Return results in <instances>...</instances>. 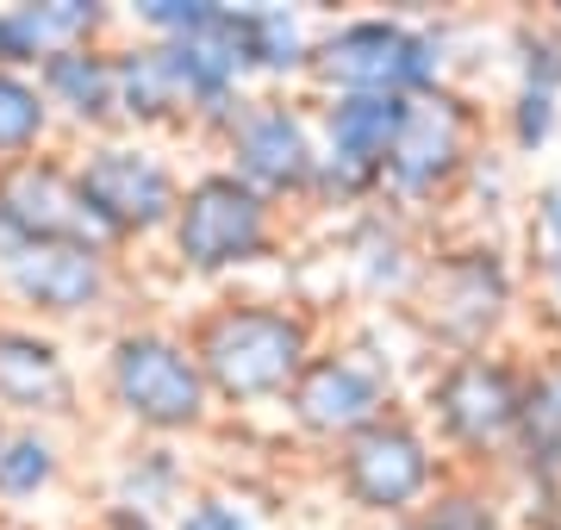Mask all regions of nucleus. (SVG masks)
Returning a JSON list of instances; mask_svg holds the SVG:
<instances>
[{"label":"nucleus","instance_id":"nucleus-10","mask_svg":"<svg viewBox=\"0 0 561 530\" xmlns=\"http://www.w3.org/2000/svg\"><path fill=\"white\" fill-rule=\"evenodd\" d=\"M474 131H481V113L449 82L419 94V101H405L400 138H393V150H387V163H381V194L393 206H405V212L443 200L468 175V163L481 157Z\"/></svg>","mask_w":561,"mask_h":530},{"label":"nucleus","instance_id":"nucleus-26","mask_svg":"<svg viewBox=\"0 0 561 530\" xmlns=\"http://www.w3.org/2000/svg\"><path fill=\"white\" fill-rule=\"evenodd\" d=\"M561 125V94H537V88H518L512 106H505V138L518 157H542L549 138H556Z\"/></svg>","mask_w":561,"mask_h":530},{"label":"nucleus","instance_id":"nucleus-12","mask_svg":"<svg viewBox=\"0 0 561 530\" xmlns=\"http://www.w3.org/2000/svg\"><path fill=\"white\" fill-rule=\"evenodd\" d=\"M387 412H393V368L356 344L312 349V362L287 388V418H294V430L312 437V443H331V449L350 443L356 430H368Z\"/></svg>","mask_w":561,"mask_h":530},{"label":"nucleus","instance_id":"nucleus-5","mask_svg":"<svg viewBox=\"0 0 561 530\" xmlns=\"http://www.w3.org/2000/svg\"><path fill=\"white\" fill-rule=\"evenodd\" d=\"M169 256L181 275H238L280 250V206H268L256 187H243L231 169H201L181 182L175 219H169Z\"/></svg>","mask_w":561,"mask_h":530},{"label":"nucleus","instance_id":"nucleus-22","mask_svg":"<svg viewBox=\"0 0 561 530\" xmlns=\"http://www.w3.org/2000/svg\"><path fill=\"white\" fill-rule=\"evenodd\" d=\"M50 138H57V119H50V106L38 94V76L0 69V169L50 150Z\"/></svg>","mask_w":561,"mask_h":530},{"label":"nucleus","instance_id":"nucleus-16","mask_svg":"<svg viewBox=\"0 0 561 530\" xmlns=\"http://www.w3.org/2000/svg\"><path fill=\"white\" fill-rule=\"evenodd\" d=\"M38 94L50 106V119L69 125L81 143L113 138L119 131V62H113V44H81V50L50 57L38 69Z\"/></svg>","mask_w":561,"mask_h":530},{"label":"nucleus","instance_id":"nucleus-1","mask_svg":"<svg viewBox=\"0 0 561 530\" xmlns=\"http://www.w3.org/2000/svg\"><path fill=\"white\" fill-rule=\"evenodd\" d=\"M187 349L213 388V406H268L287 400L294 375L312 362L319 325L294 300L243 293V300H213L187 325Z\"/></svg>","mask_w":561,"mask_h":530},{"label":"nucleus","instance_id":"nucleus-19","mask_svg":"<svg viewBox=\"0 0 561 530\" xmlns=\"http://www.w3.org/2000/svg\"><path fill=\"white\" fill-rule=\"evenodd\" d=\"M187 493L194 487H187V462H181V449L175 443H150V437H131V443L119 449L113 474H106V506L138 511V518H157V525L175 518Z\"/></svg>","mask_w":561,"mask_h":530},{"label":"nucleus","instance_id":"nucleus-23","mask_svg":"<svg viewBox=\"0 0 561 530\" xmlns=\"http://www.w3.org/2000/svg\"><path fill=\"white\" fill-rule=\"evenodd\" d=\"M243 38H250V76H306L312 32L294 7H243Z\"/></svg>","mask_w":561,"mask_h":530},{"label":"nucleus","instance_id":"nucleus-17","mask_svg":"<svg viewBox=\"0 0 561 530\" xmlns=\"http://www.w3.org/2000/svg\"><path fill=\"white\" fill-rule=\"evenodd\" d=\"M119 62V131L144 138V131H187L194 106H187V82L175 69V50L162 38H125L113 44Z\"/></svg>","mask_w":561,"mask_h":530},{"label":"nucleus","instance_id":"nucleus-3","mask_svg":"<svg viewBox=\"0 0 561 530\" xmlns=\"http://www.w3.org/2000/svg\"><path fill=\"white\" fill-rule=\"evenodd\" d=\"M449 69V38L443 25L393 20V13H362L312 38L306 76L331 94H393V101H419L443 88Z\"/></svg>","mask_w":561,"mask_h":530},{"label":"nucleus","instance_id":"nucleus-11","mask_svg":"<svg viewBox=\"0 0 561 530\" xmlns=\"http://www.w3.org/2000/svg\"><path fill=\"white\" fill-rule=\"evenodd\" d=\"M0 293L32 325H88L119 300V256L81 238L25 244L13 263H0Z\"/></svg>","mask_w":561,"mask_h":530},{"label":"nucleus","instance_id":"nucleus-6","mask_svg":"<svg viewBox=\"0 0 561 530\" xmlns=\"http://www.w3.org/2000/svg\"><path fill=\"white\" fill-rule=\"evenodd\" d=\"M524 375L530 362H512L505 349H474V356H443L437 375L424 381V418L443 449H456L468 469L512 456L524 412Z\"/></svg>","mask_w":561,"mask_h":530},{"label":"nucleus","instance_id":"nucleus-30","mask_svg":"<svg viewBox=\"0 0 561 530\" xmlns=\"http://www.w3.org/2000/svg\"><path fill=\"white\" fill-rule=\"evenodd\" d=\"M20 250H25V238H20V231H13V219L0 212V263H13Z\"/></svg>","mask_w":561,"mask_h":530},{"label":"nucleus","instance_id":"nucleus-29","mask_svg":"<svg viewBox=\"0 0 561 530\" xmlns=\"http://www.w3.org/2000/svg\"><path fill=\"white\" fill-rule=\"evenodd\" d=\"M88 530H169V525H157V518H138V511H119V506H101Z\"/></svg>","mask_w":561,"mask_h":530},{"label":"nucleus","instance_id":"nucleus-4","mask_svg":"<svg viewBox=\"0 0 561 530\" xmlns=\"http://www.w3.org/2000/svg\"><path fill=\"white\" fill-rule=\"evenodd\" d=\"M69 169H76L81 206L94 219V238L113 256H125L131 244L169 231L175 200H181V169L150 138H131V131L88 138L69 150Z\"/></svg>","mask_w":561,"mask_h":530},{"label":"nucleus","instance_id":"nucleus-15","mask_svg":"<svg viewBox=\"0 0 561 530\" xmlns=\"http://www.w3.org/2000/svg\"><path fill=\"white\" fill-rule=\"evenodd\" d=\"M119 13L101 0H13L0 7V69L38 76L50 57L81 44H113Z\"/></svg>","mask_w":561,"mask_h":530},{"label":"nucleus","instance_id":"nucleus-7","mask_svg":"<svg viewBox=\"0 0 561 530\" xmlns=\"http://www.w3.org/2000/svg\"><path fill=\"white\" fill-rule=\"evenodd\" d=\"M512 307H518V281H512V263L500 244L437 250V256H424L419 287H412V312H419L424 337L449 356L493 349Z\"/></svg>","mask_w":561,"mask_h":530},{"label":"nucleus","instance_id":"nucleus-20","mask_svg":"<svg viewBox=\"0 0 561 530\" xmlns=\"http://www.w3.org/2000/svg\"><path fill=\"white\" fill-rule=\"evenodd\" d=\"M350 268H356V281L368 293H381V300H412V287H419V268L424 256L412 250V231L393 206H368L350 231Z\"/></svg>","mask_w":561,"mask_h":530},{"label":"nucleus","instance_id":"nucleus-33","mask_svg":"<svg viewBox=\"0 0 561 530\" xmlns=\"http://www.w3.org/2000/svg\"><path fill=\"white\" fill-rule=\"evenodd\" d=\"M0 430H7V418H0Z\"/></svg>","mask_w":561,"mask_h":530},{"label":"nucleus","instance_id":"nucleus-14","mask_svg":"<svg viewBox=\"0 0 561 530\" xmlns=\"http://www.w3.org/2000/svg\"><path fill=\"white\" fill-rule=\"evenodd\" d=\"M0 212L13 219V231H20L25 244H57V238L101 244V238H94V219H88V206H81L69 150H38V157H25V163L0 169Z\"/></svg>","mask_w":561,"mask_h":530},{"label":"nucleus","instance_id":"nucleus-21","mask_svg":"<svg viewBox=\"0 0 561 530\" xmlns=\"http://www.w3.org/2000/svg\"><path fill=\"white\" fill-rule=\"evenodd\" d=\"M69 474V449L44 425H7L0 430V511H25L50 499Z\"/></svg>","mask_w":561,"mask_h":530},{"label":"nucleus","instance_id":"nucleus-13","mask_svg":"<svg viewBox=\"0 0 561 530\" xmlns=\"http://www.w3.org/2000/svg\"><path fill=\"white\" fill-rule=\"evenodd\" d=\"M0 418L62 430L81 418V375L57 331L32 319H0Z\"/></svg>","mask_w":561,"mask_h":530},{"label":"nucleus","instance_id":"nucleus-8","mask_svg":"<svg viewBox=\"0 0 561 530\" xmlns=\"http://www.w3.org/2000/svg\"><path fill=\"white\" fill-rule=\"evenodd\" d=\"M331 481L362 518L375 525H400V518H419L424 499L443 487V456L431 443V430L412 418V412H387L368 430H356L350 443H337V462H331Z\"/></svg>","mask_w":561,"mask_h":530},{"label":"nucleus","instance_id":"nucleus-32","mask_svg":"<svg viewBox=\"0 0 561 530\" xmlns=\"http://www.w3.org/2000/svg\"><path fill=\"white\" fill-rule=\"evenodd\" d=\"M375 530H424L419 518H400V525H375Z\"/></svg>","mask_w":561,"mask_h":530},{"label":"nucleus","instance_id":"nucleus-28","mask_svg":"<svg viewBox=\"0 0 561 530\" xmlns=\"http://www.w3.org/2000/svg\"><path fill=\"white\" fill-rule=\"evenodd\" d=\"M219 13V0H138L131 7V25H138V38H187V32H201L206 20Z\"/></svg>","mask_w":561,"mask_h":530},{"label":"nucleus","instance_id":"nucleus-2","mask_svg":"<svg viewBox=\"0 0 561 530\" xmlns=\"http://www.w3.org/2000/svg\"><path fill=\"white\" fill-rule=\"evenodd\" d=\"M101 406L150 443H175L213 425V388L187 349V331L157 319L113 331L101 356Z\"/></svg>","mask_w":561,"mask_h":530},{"label":"nucleus","instance_id":"nucleus-9","mask_svg":"<svg viewBox=\"0 0 561 530\" xmlns=\"http://www.w3.org/2000/svg\"><path fill=\"white\" fill-rule=\"evenodd\" d=\"M219 169L256 187L268 206H312L319 194V125L280 94H243L219 138Z\"/></svg>","mask_w":561,"mask_h":530},{"label":"nucleus","instance_id":"nucleus-27","mask_svg":"<svg viewBox=\"0 0 561 530\" xmlns=\"http://www.w3.org/2000/svg\"><path fill=\"white\" fill-rule=\"evenodd\" d=\"M169 530H268L256 506H243L238 493L219 487H194L181 499V511L169 518Z\"/></svg>","mask_w":561,"mask_h":530},{"label":"nucleus","instance_id":"nucleus-24","mask_svg":"<svg viewBox=\"0 0 561 530\" xmlns=\"http://www.w3.org/2000/svg\"><path fill=\"white\" fill-rule=\"evenodd\" d=\"M424 530H512V518H505V499L486 481H443L431 499H424L419 511Z\"/></svg>","mask_w":561,"mask_h":530},{"label":"nucleus","instance_id":"nucleus-18","mask_svg":"<svg viewBox=\"0 0 561 530\" xmlns=\"http://www.w3.org/2000/svg\"><path fill=\"white\" fill-rule=\"evenodd\" d=\"M512 474L524 487H556L561 493V356L530 362L524 375V412L512 437Z\"/></svg>","mask_w":561,"mask_h":530},{"label":"nucleus","instance_id":"nucleus-25","mask_svg":"<svg viewBox=\"0 0 561 530\" xmlns=\"http://www.w3.org/2000/svg\"><path fill=\"white\" fill-rule=\"evenodd\" d=\"M512 57H518V88L561 94V20H530L512 32Z\"/></svg>","mask_w":561,"mask_h":530},{"label":"nucleus","instance_id":"nucleus-31","mask_svg":"<svg viewBox=\"0 0 561 530\" xmlns=\"http://www.w3.org/2000/svg\"><path fill=\"white\" fill-rule=\"evenodd\" d=\"M549 293H556V307H561V256L549 263Z\"/></svg>","mask_w":561,"mask_h":530}]
</instances>
